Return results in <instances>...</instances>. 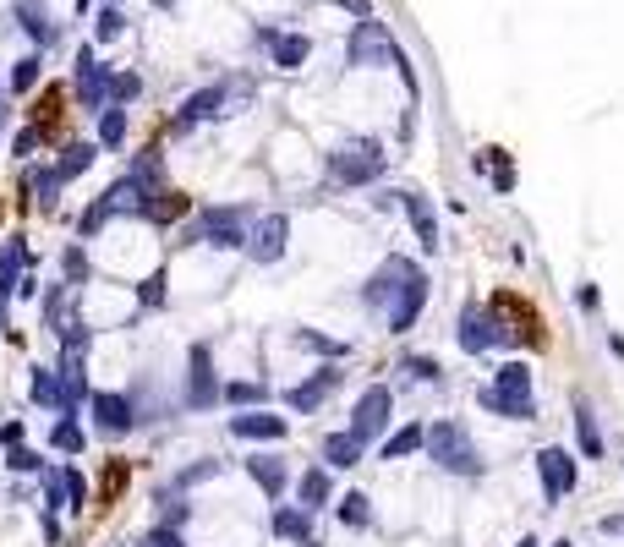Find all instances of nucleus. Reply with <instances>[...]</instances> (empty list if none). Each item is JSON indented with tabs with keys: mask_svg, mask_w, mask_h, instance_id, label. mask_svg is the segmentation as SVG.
<instances>
[{
	"mask_svg": "<svg viewBox=\"0 0 624 547\" xmlns=\"http://www.w3.org/2000/svg\"><path fill=\"white\" fill-rule=\"evenodd\" d=\"M482 405L499 416H510V422H531L537 416V405H531V367L526 362H504L493 372V389H482Z\"/></svg>",
	"mask_w": 624,
	"mask_h": 547,
	"instance_id": "1",
	"label": "nucleus"
},
{
	"mask_svg": "<svg viewBox=\"0 0 624 547\" xmlns=\"http://www.w3.org/2000/svg\"><path fill=\"white\" fill-rule=\"evenodd\" d=\"M427 455H433L444 471H460V476H477L482 471V460H477V444H471L466 433H460V422H438V427H427Z\"/></svg>",
	"mask_w": 624,
	"mask_h": 547,
	"instance_id": "2",
	"label": "nucleus"
},
{
	"mask_svg": "<svg viewBox=\"0 0 624 547\" xmlns=\"http://www.w3.org/2000/svg\"><path fill=\"white\" fill-rule=\"evenodd\" d=\"M329 176L340 186H367L384 176V148L378 143H345L329 154Z\"/></svg>",
	"mask_w": 624,
	"mask_h": 547,
	"instance_id": "3",
	"label": "nucleus"
},
{
	"mask_svg": "<svg viewBox=\"0 0 624 547\" xmlns=\"http://www.w3.org/2000/svg\"><path fill=\"white\" fill-rule=\"evenodd\" d=\"M389 411H395V394L384 389V383H373V389H362V400H356V411H351V427L345 433L356 438V444H378V438L389 433Z\"/></svg>",
	"mask_w": 624,
	"mask_h": 547,
	"instance_id": "4",
	"label": "nucleus"
},
{
	"mask_svg": "<svg viewBox=\"0 0 624 547\" xmlns=\"http://www.w3.org/2000/svg\"><path fill=\"white\" fill-rule=\"evenodd\" d=\"M192 236H203L208 247H225V252H241L247 247V225H241V208H203Z\"/></svg>",
	"mask_w": 624,
	"mask_h": 547,
	"instance_id": "5",
	"label": "nucleus"
},
{
	"mask_svg": "<svg viewBox=\"0 0 624 547\" xmlns=\"http://www.w3.org/2000/svg\"><path fill=\"white\" fill-rule=\"evenodd\" d=\"M285 247H291V219L285 214H263L258 225L247 230V258L252 263H280Z\"/></svg>",
	"mask_w": 624,
	"mask_h": 547,
	"instance_id": "6",
	"label": "nucleus"
},
{
	"mask_svg": "<svg viewBox=\"0 0 624 547\" xmlns=\"http://www.w3.org/2000/svg\"><path fill=\"white\" fill-rule=\"evenodd\" d=\"M537 476H542L548 504H559L564 493H575V460H570V449H542V455H537Z\"/></svg>",
	"mask_w": 624,
	"mask_h": 547,
	"instance_id": "7",
	"label": "nucleus"
},
{
	"mask_svg": "<svg viewBox=\"0 0 624 547\" xmlns=\"http://www.w3.org/2000/svg\"><path fill=\"white\" fill-rule=\"evenodd\" d=\"M422 307H427V274L416 269L406 285H400L395 307H389V334H411V323L422 318Z\"/></svg>",
	"mask_w": 624,
	"mask_h": 547,
	"instance_id": "8",
	"label": "nucleus"
},
{
	"mask_svg": "<svg viewBox=\"0 0 624 547\" xmlns=\"http://www.w3.org/2000/svg\"><path fill=\"white\" fill-rule=\"evenodd\" d=\"M230 433L252 438V444H280V438L291 433V422L274 416V411H241V416H230Z\"/></svg>",
	"mask_w": 624,
	"mask_h": 547,
	"instance_id": "9",
	"label": "nucleus"
},
{
	"mask_svg": "<svg viewBox=\"0 0 624 547\" xmlns=\"http://www.w3.org/2000/svg\"><path fill=\"white\" fill-rule=\"evenodd\" d=\"M88 411H94V427L104 438L132 433V405H126V394H88Z\"/></svg>",
	"mask_w": 624,
	"mask_h": 547,
	"instance_id": "10",
	"label": "nucleus"
},
{
	"mask_svg": "<svg viewBox=\"0 0 624 547\" xmlns=\"http://www.w3.org/2000/svg\"><path fill=\"white\" fill-rule=\"evenodd\" d=\"M460 345H466V351H493V345H504V329H499V323H493L488 318V312H482V307H466V312H460Z\"/></svg>",
	"mask_w": 624,
	"mask_h": 547,
	"instance_id": "11",
	"label": "nucleus"
},
{
	"mask_svg": "<svg viewBox=\"0 0 624 547\" xmlns=\"http://www.w3.org/2000/svg\"><path fill=\"white\" fill-rule=\"evenodd\" d=\"M187 400L192 405H214V356H208V345H192V356H187Z\"/></svg>",
	"mask_w": 624,
	"mask_h": 547,
	"instance_id": "12",
	"label": "nucleus"
},
{
	"mask_svg": "<svg viewBox=\"0 0 624 547\" xmlns=\"http://www.w3.org/2000/svg\"><path fill=\"white\" fill-rule=\"evenodd\" d=\"M104 88H110V66H99L94 50H83V55H77V99H83L88 110H99Z\"/></svg>",
	"mask_w": 624,
	"mask_h": 547,
	"instance_id": "13",
	"label": "nucleus"
},
{
	"mask_svg": "<svg viewBox=\"0 0 624 547\" xmlns=\"http://www.w3.org/2000/svg\"><path fill=\"white\" fill-rule=\"evenodd\" d=\"M219 104H225V88H203V93H192L187 104H181V115H176V132H187V126H198V121H214V115H225L219 110Z\"/></svg>",
	"mask_w": 624,
	"mask_h": 547,
	"instance_id": "14",
	"label": "nucleus"
},
{
	"mask_svg": "<svg viewBox=\"0 0 624 547\" xmlns=\"http://www.w3.org/2000/svg\"><path fill=\"white\" fill-rule=\"evenodd\" d=\"M334 389H340V372H334V367H318V372L302 383V389L285 394V405H291V411H312V405H318L323 394H334Z\"/></svg>",
	"mask_w": 624,
	"mask_h": 547,
	"instance_id": "15",
	"label": "nucleus"
},
{
	"mask_svg": "<svg viewBox=\"0 0 624 547\" xmlns=\"http://www.w3.org/2000/svg\"><path fill=\"white\" fill-rule=\"evenodd\" d=\"M406 197V219H411V230H416V247H427L433 252L438 247V219H433V203H427L422 192H400Z\"/></svg>",
	"mask_w": 624,
	"mask_h": 547,
	"instance_id": "16",
	"label": "nucleus"
},
{
	"mask_svg": "<svg viewBox=\"0 0 624 547\" xmlns=\"http://www.w3.org/2000/svg\"><path fill=\"white\" fill-rule=\"evenodd\" d=\"M427 444V433L422 427H395V433H384V444H378V460H406V455H416V449Z\"/></svg>",
	"mask_w": 624,
	"mask_h": 547,
	"instance_id": "17",
	"label": "nucleus"
},
{
	"mask_svg": "<svg viewBox=\"0 0 624 547\" xmlns=\"http://www.w3.org/2000/svg\"><path fill=\"white\" fill-rule=\"evenodd\" d=\"M269 50H274V66H285V72H296V66L312 55V44L302 33H269Z\"/></svg>",
	"mask_w": 624,
	"mask_h": 547,
	"instance_id": "18",
	"label": "nucleus"
},
{
	"mask_svg": "<svg viewBox=\"0 0 624 547\" xmlns=\"http://www.w3.org/2000/svg\"><path fill=\"white\" fill-rule=\"evenodd\" d=\"M247 471H252V482H258L269 498H285V460H274V455H252V460H247Z\"/></svg>",
	"mask_w": 624,
	"mask_h": 547,
	"instance_id": "19",
	"label": "nucleus"
},
{
	"mask_svg": "<svg viewBox=\"0 0 624 547\" xmlns=\"http://www.w3.org/2000/svg\"><path fill=\"white\" fill-rule=\"evenodd\" d=\"M575 444H581L586 460H603V433H597L592 405H586V400H575Z\"/></svg>",
	"mask_w": 624,
	"mask_h": 547,
	"instance_id": "20",
	"label": "nucleus"
},
{
	"mask_svg": "<svg viewBox=\"0 0 624 547\" xmlns=\"http://www.w3.org/2000/svg\"><path fill=\"white\" fill-rule=\"evenodd\" d=\"M323 460H329V471H351V465L362 460V444H356L351 433H329L323 438Z\"/></svg>",
	"mask_w": 624,
	"mask_h": 547,
	"instance_id": "21",
	"label": "nucleus"
},
{
	"mask_svg": "<svg viewBox=\"0 0 624 547\" xmlns=\"http://www.w3.org/2000/svg\"><path fill=\"white\" fill-rule=\"evenodd\" d=\"M296 498H302V509L312 515V509H323L329 504V465H312V471L296 482Z\"/></svg>",
	"mask_w": 624,
	"mask_h": 547,
	"instance_id": "22",
	"label": "nucleus"
},
{
	"mask_svg": "<svg viewBox=\"0 0 624 547\" xmlns=\"http://www.w3.org/2000/svg\"><path fill=\"white\" fill-rule=\"evenodd\" d=\"M274 531H280V537H291V542H312V526H307V509H274Z\"/></svg>",
	"mask_w": 624,
	"mask_h": 547,
	"instance_id": "23",
	"label": "nucleus"
},
{
	"mask_svg": "<svg viewBox=\"0 0 624 547\" xmlns=\"http://www.w3.org/2000/svg\"><path fill=\"white\" fill-rule=\"evenodd\" d=\"M88 165H94V143H72V148L61 154V165H55V176H61V181H77Z\"/></svg>",
	"mask_w": 624,
	"mask_h": 547,
	"instance_id": "24",
	"label": "nucleus"
},
{
	"mask_svg": "<svg viewBox=\"0 0 624 547\" xmlns=\"http://www.w3.org/2000/svg\"><path fill=\"white\" fill-rule=\"evenodd\" d=\"M50 444L61 449V455H77V449H83V427H77V416H66V422L50 427Z\"/></svg>",
	"mask_w": 624,
	"mask_h": 547,
	"instance_id": "25",
	"label": "nucleus"
},
{
	"mask_svg": "<svg viewBox=\"0 0 624 547\" xmlns=\"http://www.w3.org/2000/svg\"><path fill=\"white\" fill-rule=\"evenodd\" d=\"M121 137H126V110H121V104H110V110L99 115V143H104V148H115Z\"/></svg>",
	"mask_w": 624,
	"mask_h": 547,
	"instance_id": "26",
	"label": "nucleus"
},
{
	"mask_svg": "<svg viewBox=\"0 0 624 547\" xmlns=\"http://www.w3.org/2000/svg\"><path fill=\"white\" fill-rule=\"evenodd\" d=\"M17 17L28 22V33H33V39H50V17H44V6H39V0H17Z\"/></svg>",
	"mask_w": 624,
	"mask_h": 547,
	"instance_id": "27",
	"label": "nucleus"
},
{
	"mask_svg": "<svg viewBox=\"0 0 624 547\" xmlns=\"http://www.w3.org/2000/svg\"><path fill=\"white\" fill-rule=\"evenodd\" d=\"M340 520H345V526H356V531H362L367 520H373V509H367V498H362V493H345V498H340Z\"/></svg>",
	"mask_w": 624,
	"mask_h": 547,
	"instance_id": "28",
	"label": "nucleus"
},
{
	"mask_svg": "<svg viewBox=\"0 0 624 547\" xmlns=\"http://www.w3.org/2000/svg\"><path fill=\"white\" fill-rule=\"evenodd\" d=\"M33 400H39V405H61V383H55L50 367L33 372Z\"/></svg>",
	"mask_w": 624,
	"mask_h": 547,
	"instance_id": "29",
	"label": "nucleus"
},
{
	"mask_svg": "<svg viewBox=\"0 0 624 547\" xmlns=\"http://www.w3.org/2000/svg\"><path fill=\"white\" fill-rule=\"evenodd\" d=\"M33 83H39V55H22V61L11 66V88H17V93H28Z\"/></svg>",
	"mask_w": 624,
	"mask_h": 547,
	"instance_id": "30",
	"label": "nucleus"
},
{
	"mask_svg": "<svg viewBox=\"0 0 624 547\" xmlns=\"http://www.w3.org/2000/svg\"><path fill=\"white\" fill-rule=\"evenodd\" d=\"M121 28H126V17H121V11H115V6H104V11H99V22H94V33H99L104 44H110V39H115V33H121Z\"/></svg>",
	"mask_w": 624,
	"mask_h": 547,
	"instance_id": "31",
	"label": "nucleus"
},
{
	"mask_svg": "<svg viewBox=\"0 0 624 547\" xmlns=\"http://www.w3.org/2000/svg\"><path fill=\"white\" fill-rule=\"evenodd\" d=\"M33 186H39V203H44V208H55V192H61V176H55V170H39V176H33Z\"/></svg>",
	"mask_w": 624,
	"mask_h": 547,
	"instance_id": "32",
	"label": "nucleus"
},
{
	"mask_svg": "<svg viewBox=\"0 0 624 547\" xmlns=\"http://www.w3.org/2000/svg\"><path fill=\"white\" fill-rule=\"evenodd\" d=\"M44 493H50V509H66V471L44 476Z\"/></svg>",
	"mask_w": 624,
	"mask_h": 547,
	"instance_id": "33",
	"label": "nucleus"
},
{
	"mask_svg": "<svg viewBox=\"0 0 624 547\" xmlns=\"http://www.w3.org/2000/svg\"><path fill=\"white\" fill-rule=\"evenodd\" d=\"M406 372H411V378H422V383H433L438 362H433V356H406Z\"/></svg>",
	"mask_w": 624,
	"mask_h": 547,
	"instance_id": "34",
	"label": "nucleus"
},
{
	"mask_svg": "<svg viewBox=\"0 0 624 547\" xmlns=\"http://www.w3.org/2000/svg\"><path fill=\"white\" fill-rule=\"evenodd\" d=\"M225 400H236V405H258V400H263V389H258V383H230Z\"/></svg>",
	"mask_w": 624,
	"mask_h": 547,
	"instance_id": "35",
	"label": "nucleus"
},
{
	"mask_svg": "<svg viewBox=\"0 0 624 547\" xmlns=\"http://www.w3.org/2000/svg\"><path fill=\"white\" fill-rule=\"evenodd\" d=\"M66 498H72L66 509H83V504H88V482H83L77 471H66Z\"/></svg>",
	"mask_w": 624,
	"mask_h": 547,
	"instance_id": "36",
	"label": "nucleus"
},
{
	"mask_svg": "<svg viewBox=\"0 0 624 547\" xmlns=\"http://www.w3.org/2000/svg\"><path fill=\"white\" fill-rule=\"evenodd\" d=\"M6 465H11V471H39V455H33L28 444H17V449L6 455Z\"/></svg>",
	"mask_w": 624,
	"mask_h": 547,
	"instance_id": "37",
	"label": "nucleus"
},
{
	"mask_svg": "<svg viewBox=\"0 0 624 547\" xmlns=\"http://www.w3.org/2000/svg\"><path fill=\"white\" fill-rule=\"evenodd\" d=\"M137 296L148 301V307H159V301H165V274H154V279H143V290H137Z\"/></svg>",
	"mask_w": 624,
	"mask_h": 547,
	"instance_id": "38",
	"label": "nucleus"
},
{
	"mask_svg": "<svg viewBox=\"0 0 624 547\" xmlns=\"http://www.w3.org/2000/svg\"><path fill=\"white\" fill-rule=\"evenodd\" d=\"M104 219H110V208H104V197H99V203H94V208H88V214H83V236H94V230L104 225Z\"/></svg>",
	"mask_w": 624,
	"mask_h": 547,
	"instance_id": "39",
	"label": "nucleus"
},
{
	"mask_svg": "<svg viewBox=\"0 0 624 547\" xmlns=\"http://www.w3.org/2000/svg\"><path fill=\"white\" fill-rule=\"evenodd\" d=\"M0 444L17 449V444H22V422H6V427H0Z\"/></svg>",
	"mask_w": 624,
	"mask_h": 547,
	"instance_id": "40",
	"label": "nucleus"
},
{
	"mask_svg": "<svg viewBox=\"0 0 624 547\" xmlns=\"http://www.w3.org/2000/svg\"><path fill=\"white\" fill-rule=\"evenodd\" d=\"M110 88H115V99H132V93H137V77H115Z\"/></svg>",
	"mask_w": 624,
	"mask_h": 547,
	"instance_id": "41",
	"label": "nucleus"
},
{
	"mask_svg": "<svg viewBox=\"0 0 624 547\" xmlns=\"http://www.w3.org/2000/svg\"><path fill=\"white\" fill-rule=\"evenodd\" d=\"M515 547H542V542H537V537H520V542H515Z\"/></svg>",
	"mask_w": 624,
	"mask_h": 547,
	"instance_id": "42",
	"label": "nucleus"
},
{
	"mask_svg": "<svg viewBox=\"0 0 624 547\" xmlns=\"http://www.w3.org/2000/svg\"><path fill=\"white\" fill-rule=\"evenodd\" d=\"M608 531H624V520H608Z\"/></svg>",
	"mask_w": 624,
	"mask_h": 547,
	"instance_id": "43",
	"label": "nucleus"
},
{
	"mask_svg": "<svg viewBox=\"0 0 624 547\" xmlns=\"http://www.w3.org/2000/svg\"><path fill=\"white\" fill-rule=\"evenodd\" d=\"M553 547H570V542H553Z\"/></svg>",
	"mask_w": 624,
	"mask_h": 547,
	"instance_id": "44",
	"label": "nucleus"
},
{
	"mask_svg": "<svg viewBox=\"0 0 624 547\" xmlns=\"http://www.w3.org/2000/svg\"><path fill=\"white\" fill-rule=\"evenodd\" d=\"M77 6H88V0H77Z\"/></svg>",
	"mask_w": 624,
	"mask_h": 547,
	"instance_id": "45",
	"label": "nucleus"
}]
</instances>
